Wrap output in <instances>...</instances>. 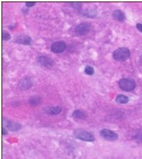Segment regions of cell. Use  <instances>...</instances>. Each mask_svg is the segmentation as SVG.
I'll list each match as a JSON object with an SVG mask.
<instances>
[{"instance_id":"6da1fadb","label":"cell","mask_w":142,"mask_h":159,"mask_svg":"<svg viewBox=\"0 0 142 159\" xmlns=\"http://www.w3.org/2000/svg\"><path fill=\"white\" fill-rule=\"evenodd\" d=\"M130 55H131V53H130L129 49L125 47H122L115 50L112 54V57L115 61L122 62V61H125L129 58Z\"/></svg>"},{"instance_id":"7a4b0ae2","label":"cell","mask_w":142,"mask_h":159,"mask_svg":"<svg viewBox=\"0 0 142 159\" xmlns=\"http://www.w3.org/2000/svg\"><path fill=\"white\" fill-rule=\"evenodd\" d=\"M74 136L75 138L84 141L92 142L95 140V136L92 133L83 130V129H76L74 131Z\"/></svg>"},{"instance_id":"3957f363","label":"cell","mask_w":142,"mask_h":159,"mask_svg":"<svg viewBox=\"0 0 142 159\" xmlns=\"http://www.w3.org/2000/svg\"><path fill=\"white\" fill-rule=\"evenodd\" d=\"M120 89L125 92H131L136 87V84L134 80L130 78H122L119 81Z\"/></svg>"},{"instance_id":"277c9868","label":"cell","mask_w":142,"mask_h":159,"mask_svg":"<svg viewBox=\"0 0 142 159\" xmlns=\"http://www.w3.org/2000/svg\"><path fill=\"white\" fill-rule=\"evenodd\" d=\"M2 124L4 127L11 132H17L21 129V124L5 118L2 119Z\"/></svg>"},{"instance_id":"5b68a950","label":"cell","mask_w":142,"mask_h":159,"mask_svg":"<svg viewBox=\"0 0 142 159\" xmlns=\"http://www.w3.org/2000/svg\"><path fill=\"white\" fill-rule=\"evenodd\" d=\"M100 136L105 140L109 141H114L118 139V134L113 131L108 129H104L100 132Z\"/></svg>"},{"instance_id":"8992f818","label":"cell","mask_w":142,"mask_h":159,"mask_svg":"<svg viewBox=\"0 0 142 159\" xmlns=\"http://www.w3.org/2000/svg\"><path fill=\"white\" fill-rule=\"evenodd\" d=\"M92 26L90 22H84L81 23L75 27V31L77 34L80 35V36H84L87 34V33L90 32L91 30Z\"/></svg>"},{"instance_id":"52a82bcc","label":"cell","mask_w":142,"mask_h":159,"mask_svg":"<svg viewBox=\"0 0 142 159\" xmlns=\"http://www.w3.org/2000/svg\"><path fill=\"white\" fill-rule=\"evenodd\" d=\"M37 61L39 65H41L43 67L46 68H51L54 65V62L51 58L47 57L45 56H39L37 58Z\"/></svg>"},{"instance_id":"ba28073f","label":"cell","mask_w":142,"mask_h":159,"mask_svg":"<svg viewBox=\"0 0 142 159\" xmlns=\"http://www.w3.org/2000/svg\"><path fill=\"white\" fill-rule=\"evenodd\" d=\"M66 49V44L63 41H56L53 43L51 46V50L53 53H61Z\"/></svg>"},{"instance_id":"9c48e42d","label":"cell","mask_w":142,"mask_h":159,"mask_svg":"<svg viewBox=\"0 0 142 159\" xmlns=\"http://www.w3.org/2000/svg\"><path fill=\"white\" fill-rule=\"evenodd\" d=\"M32 81L31 80V79L29 77H24L23 79H21L19 82V87L23 90H27L29 88H31L32 87Z\"/></svg>"},{"instance_id":"30bf717a","label":"cell","mask_w":142,"mask_h":159,"mask_svg":"<svg viewBox=\"0 0 142 159\" xmlns=\"http://www.w3.org/2000/svg\"><path fill=\"white\" fill-rule=\"evenodd\" d=\"M15 42L21 45H30L31 43V38L27 35H19L16 38Z\"/></svg>"},{"instance_id":"8fae6325","label":"cell","mask_w":142,"mask_h":159,"mask_svg":"<svg viewBox=\"0 0 142 159\" xmlns=\"http://www.w3.org/2000/svg\"><path fill=\"white\" fill-rule=\"evenodd\" d=\"M112 17L114 19L120 21V22H123L126 19V16H125L124 13L120 9L115 10L112 13Z\"/></svg>"},{"instance_id":"7c38bea8","label":"cell","mask_w":142,"mask_h":159,"mask_svg":"<svg viewBox=\"0 0 142 159\" xmlns=\"http://www.w3.org/2000/svg\"><path fill=\"white\" fill-rule=\"evenodd\" d=\"M45 112L50 115H58L62 112V109L60 107H49L45 109Z\"/></svg>"},{"instance_id":"4fadbf2b","label":"cell","mask_w":142,"mask_h":159,"mask_svg":"<svg viewBox=\"0 0 142 159\" xmlns=\"http://www.w3.org/2000/svg\"><path fill=\"white\" fill-rule=\"evenodd\" d=\"M72 117L75 119H83L86 117V114H85V112L84 111L80 110V109H77V110H75L72 113Z\"/></svg>"},{"instance_id":"5bb4252c","label":"cell","mask_w":142,"mask_h":159,"mask_svg":"<svg viewBox=\"0 0 142 159\" xmlns=\"http://www.w3.org/2000/svg\"><path fill=\"white\" fill-rule=\"evenodd\" d=\"M116 102L119 104H126L129 102V98L126 95L124 94H119L116 97Z\"/></svg>"},{"instance_id":"9a60e30c","label":"cell","mask_w":142,"mask_h":159,"mask_svg":"<svg viewBox=\"0 0 142 159\" xmlns=\"http://www.w3.org/2000/svg\"><path fill=\"white\" fill-rule=\"evenodd\" d=\"M41 99L40 97H37V96H34V97H31L30 99H29V104L32 106H36L38 104H40Z\"/></svg>"},{"instance_id":"2e32d148","label":"cell","mask_w":142,"mask_h":159,"mask_svg":"<svg viewBox=\"0 0 142 159\" xmlns=\"http://www.w3.org/2000/svg\"><path fill=\"white\" fill-rule=\"evenodd\" d=\"M85 72L87 75H92L95 73V70H94V68L92 67V66L87 65L85 68Z\"/></svg>"},{"instance_id":"e0dca14e","label":"cell","mask_w":142,"mask_h":159,"mask_svg":"<svg viewBox=\"0 0 142 159\" xmlns=\"http://www.w3.org/2000/svg\"><path fill=\"white\" fill-rule=\"evenodd\" d=\"M2 39L5 41H9V40L11 39L10 34H9V32L5 31V30H3L2 31Z\"/></svg>"},{"instance_id":"ac0fdd59","label":"cell","mask_w":142,"mask_h":159,"mask_svg":"<svg viewBox=\"0 0 142 159\" xmlns=\"http://www.w3.org/2000/svg\"><path fill=\"white\" fill-rule=\"evenodd\" d=\"M70 5H72V7L75 8V9H80L82 7V4L81 3H79V2H72L70 3Z\"/></svg>"},{"instance_id":"d6986e66","label":"cell","mask_w":142,"mask_h":159,"mask_svg":"<svg viewBox=\"0 0 142 159\" xmlns=\"http://www.w3.org/2000/svg\"><path fill=\"white\" fill-rule=\"evenodd\" d=\"M25 4L26 7H32L36 4V2L35 1H26Z\"/></svg>"},{"instance_id":"ffe728a7","label":"cell","mask_w":142,"mask_h":159,"mask_svg":"<svg viewBox=\"0 0 142 159\" xmlns=\"http://www.w3.org/2000/svg\"><path fill=\"white\" fill-rule=\"evenodd\" d=\"M136 29L142 33V24H139V23H138V24H136Z\"/></svg>"},{"instance_id":"44dd1931","label":"cell","mask_w":142,"mask_h":159,"mask_svg":"<svg viewBox=\"0 0 142 159\" xmlns=\"http://www.w3.org/2000/svg\"><path fill=\"white\" fill-rule=\"evenodd\" d=\"M7 134H8L7 129H6L5 127H2V134H3V135H6Z\"/></svg>"}]
</instances>
